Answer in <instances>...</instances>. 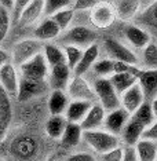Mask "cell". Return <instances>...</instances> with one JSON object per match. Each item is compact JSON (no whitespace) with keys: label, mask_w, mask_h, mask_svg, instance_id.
Instances as JSON below:
<instances>
[{"label":"cell","mask_w":157,"mask_h":161,"mask_svg":"<svg viewBox=\"0 0 157 161\" xmlns=\"http://www.w3.org/2000/svg\"><path fill=\"white\" fill-rule=\"evenodd\" d=\"M11 11L0 6V44L4 42L7 35H8L10 28H11Z\"/></svg>","instance_id":"cell-37"},{"label":"cell","mask_w":157,"mask_h":161,"mask_svg":"<svg viewBox=\"0 0 157 161\" xmlns=\"http://www.w3.org/2000/svg\"><path fill=\"white\" fill-rule=\"evenodd\" d=\"M43 44L44 43L37 40L36 37H28L24 40H20L18 43H15L10 53L11 55V62L15 66H21L22 64H25L26 61H29L31 58H33L35 55H37L39 53L43 51Z\"/></svg>","instance_id":"cell-4"},{"label":"cell","mask_w":157,"mask_h":161,"mask_svg":"<svg viewBox=\"0 0 157 161\" xmlns=\"http://www.w3.org/2000/svg\"><path fill=\"white\" fill-rule=\"evenodd\" d=\"M20 86V72L13 62L0 66V87L10 98H15Z\"/></svg>","instance_id":"cell-9"},{"label":"cell","mask_w":157,"mask_h":161,"mask_svg":"<svg viewBox=\"0 0 157 161\" xmlns=\"http://www.w3.org/2000/svg\"><path fill=\"white\" fill-rule=\"evenodd\" d=\"M101 0H75V4L72 8L75 11H80V13H88L95 4H98Z\"/></svg>","instance_id":"cell-40"},{"label":"cell","mask_w":157,"mask_h":161,"mask_svg":"<svg viewBox=\"0 0 157 161\" xmlns=\"http://www.w3.org/2000/svg\"><path fill=\"white\" fill-rule=\"evenodd\" d=\"M11 121V103L10 97L0 87V139L6 135L8 124Z\"/></svg>","instance_id":"cell-27"},{"label":"cell","mask_w":157,"mask_h":161,"mask_svg":"<svg viewBox=\"0 0 157 161\" xmlns=\"http://www.w3.org/2000/svg\"><path fill=\"white\" fill-rule=\"evenodd\" d=\"M83 141V130L77 123H68L61 136V142L66 147H76Z\"/></svg>","instance_id":"cell-28"},{"label":"cell","mask_w":157,"mask_h":161,"mask_svg":"<svg viewBox=\"0 0 157 161\" xmlns=\"http://www.w3.org/2000/svg\"><path fill=\"white\" fill-rule=\"evenodd\" d=\"M18 72H20L21 77L36 80V81H47L50 66L43 53H39L37 55H35L21 66H18Z\"/></svg>","instance_id":"cell-5"},{"label":"cell","mask_w":157,"mask_h":161,"mask_svg":"<svg viewBox=\"0 0 157 161\" xmlns=\"http://www.w3.org/2000/svg\"><path fill=\"white\" fill-rule=\"evenodd\" d=\"M105 114H106V110L99 103L94 102L90 106L88 112L86 113L84 119L80 123L81 130L87 131V130H98V128H102L104 127V121H105Z\"/></svg>","instance_id":"cell-17"},{"label":"cell","mask_w":157,"mask_h":161,"mask_svg":"<svg viewBox=\"0 0 157 161\" xmlns=\"http://www.w3.org/2000/svg\"><path fill=\"white\" fill-rule=\"evenodd\" d=\"M138 83L143 91L145 99L150 101L157 95V69H138Z\"/></svg>","instance_id":"cell-14"},{"label":"cell","mask_w":157,"mask_h":161,"mask_svg":"<svg viewBox=\"0 0 157 161\" xmlns=\"http://www.w3.org/2000/svg\"><path fill=\"white\" fill-rule=\"evenodd\" d=\"M94 73L97 75V77H110L112 75H115V59L112 58H102L94 62L93 68Z\"/></svg>","instance_id":"cell-33"},{"label":"cell","mask_w":157,"mask_h":161,"mask_svg":"<svg viewBox=\"0 0 157 161\" xmlns=\"http://www.w3.org/2000/svg\"><path fill=\"white\" fill-rule=\"evenodd\" d=\"M149 102H150V108H152L153 116H154V119H157V95L156 97H153Z\"/></svg>","instance_id":"cell-46"},{"label":"cell","mask_w":157,"mask_h":161,"mask_svg":"<svg viewBox=\"0 0 157 161\" xmlns=\"http://www.w3.org/2000/svg\"><path fill=\"white\" fill-rule=\"evenodd\" d=\"M43 55H44L48 66H55V65L59 64H65V53L64 48L57 44H53V43H44L43 44Z\"/></svg>","instance_id":"cell-30"},{"label":"cell","mask_w":157,"mask_h":161,"mask_svg":"<svg viewBox=\"0 0 157 161\" xmlns=\"http://www.w3.org/2000/svg\"><path fill=\"white\" fill-rule=\"evenodd\" d=\"M13 2H14V0H0V6L11 11V8H13Z\"/></svg>","instance_id":"cell-47"},{"label":"cell","mask_w":157,"mask_h":161,"mask_svg":"<svg viewBox=\"0 0 157 161\" xmlns=\"http://www.w3.org/2000/svg\"><path fill=\"white\" fill-rule=\"evenodd\" d=\"M36 152V143L32 138L21 136L17 138L11 145V153L18 158H29L35 154Z\"/></svg>","instance_id":"cell-24"},{"label":"cell","mask_w":157,"mask_h":161,"mask_svg":"<svg viewBox=\"0 0 157 161\" xmlns=\"http://www.w3.org/2000/svg\"><path fill=\"white\" fill-rule=\"evenodd\" d=\"M44 15V0H32L17 18L21 26H31Z\"/></svg>","instance_id":"cell-16"},{"label":"cell","mask_w":157,"mask_h":161,"mask_svg":"<svg viewBox=\"0 0 157 161\" xmlns=\"http://www.w3.org/2000/svg\"><path fill=\"white\" fill-rule=\"evenodd\" d=\"M64 53H65V61H66V65L69 68L75 69L76 66H77L80 58H81L83 55V50L84 48H80V47L77 46H73V44H64Z\"/></svg>","instance_id":"cell-36"},{"label":"cell","mask_w":157,"mask_h":161,"mask_svg":"<svg viewBox=\"0 0 157 161\" xmlns=\"http://www.w3.org/2000/svg\"><path fill=\"white\" fill-rule=\"evenodd\" d=\"M134 149L137 152L139 161H156L157 157V142L150 139L141 138L134 145Z\"/></svg>","instance_id":"cell-25"},{"label":"cell","mask_w":157,"mask_h":161,"mask_svg":"<svg viewBox=\"0 0 157 161\" xmlns=\"http://www.w3.org/2000/svg\"><path fill=\"white\" fill-rule=\"evenodd\" d=\"M7 62H11V55H10L8 51L0 48V66L7 64Z\"/></svg>","instance_id":"cell-45"},{"label":"cell","mask_w":157,"mask_h":161,"mask_svg":"<svg viewBox=\"0 0 157 161\" xmlns=\"http://www.w3.org/2000/svg\"><path fill=\"white\" fill-rule=\"evenodd\" d=\"M124 36L128 40V43L135 48H143L148 43L152 42L150 33L139 25L128 24L124 28Z\"/></svg>","instance_id":"cell-19"},{"label":"cell","mask_w":157,"mask_h":161,"mask_svg":"<svg viewBox=\"0 0 157 161\" xmlns=\"http://www.w3.org/2000/svg\"><path fill=\"white\" fill-rule=\"evenodd\" d=\"M61 33H62V31L57 25L55 21L51 17H44L36 25L33 36L37 40H40V42L47 43V42H51V40L58 39L61 36Z\"/></svg>","instance_id":"cell-15"},{"label":"cell","mask_w":157,"mask_h":161,"mask_svg":"<svg viewBox=\"0 0 157 161\" xmlns=\"http://www.w3.org/2000/svg\"><path fill=\"white\" fill-rule=\"evenodd\" d=\"M156 161H157V157H156Z\"/></svg>","instance_id":"cell-48"},{"label":"cell","mask_w":157,"mask_h":161,"mask_svg":"<svg viewBox=\"0 0 157 161\" xmlns=\"http://www.w3.org/2000/svg\"><path fill=\"white\" fill-rule=\"evenodd\" d=\"M131 119L135 120L137 123H139L141 125L145 128L148 127L149 124H152V121L154 120V116H153V112L150 108V102L143 101V103L131 114Z\"/></svg>","instance_id":"cell-32"},{"label":"cell","mask_w":157,"mask_h":161,"mask_svg":"<svg viewBox=\"0 0 157 161\" xmlns=\"http://www.w3.org/2000/svg\"><path fill=\"white\" fill-rule=\"evenodd\" d=\"M145 99V95H143V91H142L139 83H135L130 87L128 90H126L123 94H120V106L123 109H126L130 114L137 110L139 106L143 103Z\"/></svg>","instance_id":"cell-12"},{"label":"cell","mask_w":157,"mask_h":161,"mask_svg":"<svg viewBox=\"0 0 157 161\" xmlns=\"http://www.w3.org/2000/svg\"><path fill=\"white\" fill-rule=\"evenodd\" d=\"M47 88V81H36V80L25 79L20 76V86H18L17 99L20 102H26L33 99L35 97H39Z\"/></svg>","instance_id":"cell-11"},{"label":"cell","mask_w":157,"mask_h":161,"mask_svg":"<svg viewBox=\"0 0 157 161\" xmlns=\"http://www.w3.org/2000/svg\"><path fill=\"white\" fill-rule=\"evenodd\" d=\"M31 2H32V0H14V2H13V8H11V17L14 18V19L17 21V18L20 17L21 11H22V10Z\"/></svg>","instance_id":"cell-42"},{"label":"cell","mask_w":157,"mask_h":161,"mask_svg":"<svg viewBox=\"0 0 157 161\" xmlns=\"http://www.w3.org/2000/svg\"><path fill=\"white\" fill-rule=\"evenodd\" d=\"M75 14H76L75 10H73L72 7H68V8H62L59 11L54 13L53 15H50V17L57 22V25L59 26L61 31L65 32L68 28H70L73 19H75Z\"/></svg>","instance_id":"cell-34"},{"label":"cell","mask_w":157,"mask_h":161,"mask_svg":"<svg viewBox=\"0 0 157 161\" xmlns=\"http://www.w3.org/2000/svg\"><path fill=\"white\" fill-rule=\"evenodd\" d=\"M121 161H139L134 146H124V153H123Z\"/></svg>","instance_id":"cell-44"},{"label":"cell","mask_w":157,"mask_h":161,"mask_svg":"<svg viewBox=\"0 0 157 161\" xmlns=\"http://www.w3.org/2000/svg\"><path fill=\"white\" fill-rule=\"evenodd\" d=\"M141 64L142 69H157V44L156 43H148L143 48H141Z\"/></svg>","instance_id":"cell-31"},{"label":"cell","mask_w":157,"mask_h":161,"mask_svg":"<svg viewBox=\"0 0 157 161\" xmlns=\"http://www.w3.org/2000/svg\"><path fill=\"white\" fill-rule=\"evenodd\" d=\"M66 124L68 121L64 114H51L46 123V134L51 139H61Z\"/></svg>","instance_id":"cell-29"},{"label":"cell","mask_w":157,"mask_h":161,"mask_svg":"<svg viewBox=\"0 0 157 161\" xmlns=\"http://www.w3.org/2000/svg\"><path fill=\"white\" fill-rule=\"evenodd\" d=\"M72 77V69L65 64H59L55 66H51L48 76H47V86L53 90H66L69 81Z\"/></svg>","instance_id":"cell-10"},{"label":"cell","mask_w":157,"mask_h":161,"mask_svg":"<svg viewBox=\"0 0 157 161\" xmlns=\"http://www.w3.org/2000/svg\"><path fill=\"white\" fill-rule=\"evenodd\" d=\"M88 19L91 25L97 29H106L115 24L117 15H116L115 7L112 3L99 2L88 11Z\"/></svg>","instance_id":"cell-6"},{"label":"cell","mask_w":157,"mask_h":161,"mask_svg":"<svg viewBox=\"0 0 157 161\" xmlns=\"http://www.w3.org/2000/svg\"><path fill=\"white\" fill-rule=\"evenodd\" d=\"M99 58V46L97 43H93L88 47L83 50V55L80 58L77 66L73 69V75L77 76H84L87 72L93 68L94 62Z\"/></svg>","instance_id":"cell-20"},{"label":"cell","mask_w":157,"mask_h":161,"mask_svg":"<svg viewBox=\"0 0 157 161\" xmlns=\"http://www.w3.org/2000/svg\"><path fill=\"white\" fill-rule=\"evenodd\" d=\"M139 68H135L134 70H130V72H121V73H115V75H112L110 77V81L113 84V87H115L116 92L119 95L123 94L126 90H128L132 84H135L138 81V77H137V72Z\"/></svg>","instance_id":"cell-23"},{"label":"cell","mask_w":157,"mask_h":161,"mask_svg":"<svg viewBox=\"0 0 157 161\" xmlns=\"http://www.w3.org/2000/svg\"><path fill=\"white\" fill-rule=\"evenodd\" d=\"M141 24L146 28L157 31V0H152L150 4L145 8V11L139 17Z\"/></svg>","instance_id":"cell-35"},{"label":"cell","mask_w":157,"mask_h":161,"mask_svg":"<svg viewBox=\"0 0 157 161\" xmlns=\"http://www.w3.org/2000/svg\"><path fill=\"white\" fill-rule=\"evenodd\" d=\"M94 102L90 101H81V99H72L68 103L66 109H65V119H66L68 123H77L80 124L81 120L84 119L86 113L88 112L90 106L93 105Z\"/></svg>","instance_id":"cell-21"},{"label":"cell","mask_w":157,"mask_h":161,"mask_svg":"<svg viewBox=\"0 0 157 161\" xmlns=\"http://www.w3.org/2000/svg\"><path fill=\"white\" fill-rule=\"evenodd\" d=\"M142 138L150 139V141L157 142V119L153 120L152 124H149V125L143 130V132H142Z\"/></svg>","instance_id":"cell-41"},{"label":"cell","mask_w":157,"mask_h":161,"mask_svg":"<svg viewBox=\"0 0 157 161\" xmlns=\"http://www.w3.org/2000/svg\"><path fill=\"white\" fill-rule=\"evenodd\" d=\"M104 47L106 50L109 58H112V59L121 61L130 65H135V66H138V64H139V58H138L137 54L131 48H128L126 44L120 43L119 40L109 37L105 40Z\"/></svg>","instance_id":"cell-8"},{"label":"cell","mask_w":157,"mask_h":161,"mask_svg":"<svg viewBox=\"0 0 157 161\" xmlns=\"http://www.w3.org/2000/svg\"><path fill=\"white\" fill-rule=\"evenodd\" d=\"M83 141H84L97 154H102V153L121 145V141H120L119 135L109 132L105 128L83 131Z\"/></svg>","instance_id":"cell-1"},{"label":"cell","mask_w":157,"mask_h":161,"mask_svg":"<svg viewBox=\"0 0 157 161\" xmlns=\"http://www.w3.org/2000/svg\"><path fill=\"white\" fill-rule=\"evenodd\" d=\"M69 103V97L64 90H53L48 98L50 114H64Z\"/></svg>","instance_id":"cell-26"},{"label":"cell","mask_w":157,"mask_h":161,"mask_svg":"<svg viewBox=\"0 0 157 161\" xmlns=\"http://www.w3.org/2000/svg\"><path fill=\"white\" fill-rule=\"evenodd\" d=\"M72 4V0H44V15L50 17L62 8H68Z\"/></svg>","instance_id":"cell-38"},{"label":"cell","mask_w":157,"mask_h":161,"mask_svg":"<svg viewBox=\"0 0 157 161\" xmlns=\"http://www.w3.org/2000/svg\"><path fill=\"white\" fill-rule=\"evenodd\" d=\"M93 88L95 92V98L98 99L102 108L106 112L116 109L120 106V95L116 92L115 87L109 77H97L93 83Z\"/></svg>","instance_id":"cell-2"},{"label":"cell","mask_w":157,"mask_h":161,"mask_svg":"<svg viewBox=\"0 0 157 161\" xmlns=\"http://www.w3.org/2000/svg\"><path fill=\"white\" fill-rule=\"evenodd\" d=\"M66 161H97L94 154L88 152H81V153H73L66 158Z\"/></svg>","instance_id":"cell-43"},{"label":"cell","mask_w":157,"mask_h":161,"mask_svg":"<svg viewBox=\"0 0 157 161\" xmlns=\"http://www.w3.org/2000/svg\"><path fill=\"white\" fill-rule=\"evenodd\" d=\"M123 153H124V147L120 145L117 147H113L110 150H108V152L99 154V161H121Z\"/></svg>","instance_id":"cell-39"},{"label":"cell","mask_w":157,"mask_h":161,"mask_svg":"<svg viewBox=\"0 0 157 161\" xmlns=\"http://www.w3.org/2000/svg\"><path fill=\"white\" fill-rule=\"evenodd\" d=\"M141 6V0H115V3H113L116 15H117L119 19L124 21V22L134 19L139 14Z\"/></svg>","instance_id":"cell-18"},{"label":"cell","mask_w":157,"mask_h":161,"mask_svg":"<svg viewBox=\"0 0 157 161\" xmlns=\"http://www.w3.org/2000/svg\"><path fill=\"white\" fill-rule=\"evenodd\" d=\"M65 91H66L68 97H70L72 99H81V101H90V102H95L97 99L93 84L87 81L84 76L73 75Z\"/></svg>","instance_id":"cell-7"},{"label":"cell","mask_w":157,"mask_h":161,"mask_svg":"<svg viewBox=\"0 0 157 161\" xmlns=\"http://www.w3.org/2000/svg\"><path fill=\"white\" fill-rule=\"evenodd\" d=\"M145 127H142L139 123H137L130 117V120L124 125V128L120 132V141L126 146H134L138 141L142 138V132H143Z\"/></svg>","instance_id":"cell-22"},{"label":"cell","mask_w":157,"mask_h":161,"mask_svg":"<svg viewBox=\"0 0 157 161\" xmlns=\"http://www.w3.org/2000/svg\"><path fill=\"white\" fill-rule=\"evenodd\" d=\"M130 117H131V114L126 109H123L121 106H119V108H116V109H112V110L106 112V114H105L104 128L108 130L109 132L120 135L124 125H126L127 121L130 120Z\"/></svg>","instance_id":"cell-13"},{"label":"cell","mask_w":157,"mask_h":161,"mask_svg":"<svg viewBox=\"0 0 157 161\" xmlns=\"http://www.w3.org/2000/svg\"><path fill=\"white\" fill-rule=\"evenodd\" d=\"M97 40V31H94L93 28L87 26V25H75L72 28H68L61 37L62 44H73L80 48H86L90 44L95 43Z\"/></svg>","instance_id":"cell-3"}]
</instances>
